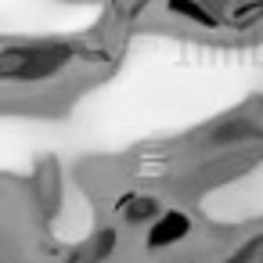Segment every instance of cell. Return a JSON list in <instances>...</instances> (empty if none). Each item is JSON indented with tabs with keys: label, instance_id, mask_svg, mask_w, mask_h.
Masks as SVG:
<instances>
[{
	"label": "cell",
	"instance_id": "obj_1",
	"mask_svg": "<svg viewBox=\"0 0 263 263\" xmlns=\"http://www.w3.org/2000/svg\"><path fill=\"white\" fill-rule=\"evenodd\" d=\"M65 62H69V47H54V44H44V47H11V51H0V80L33 83V80L54 76Z\"/></svg>",
	"mask_w": 263,
	"mask_h": 263
},
{
	"label": "cell",
	"instance_id": "obj_2",
	"mask_svg": "<svg viewBox=\"0 0 263 263\" xmlns=\"http://www.w3.org/2000/svg\"><path fill=\"white\" fill-rule=\"evenodd\" d=\"M187 231H191V220L184 209H159V216L148 220V245L152 249L177 245L180 238H187Z\"/></svg>",
	"mask_w": 263,
	"mask_h": 263
},
{
	"label": "cell",
	"instance_id": "obj_3",
	"mask_svg": "<svg viewBox=\"0 0 263 263\" xmlns=\"http://www.w3.org/2000/svg\"><path fill=\"white\" fill-rule=\"evenodd\" d=\"M166 11L173 18H184V22L198 26V29H220V18L209 8V0H166Z\"/></svg>",
	"mask_w": 263,
	"mask_h": 263
},
{
	"label": "cell",
	"instance_id": "obj_4",
	"mask_svg": "<svg viewBox=\"0 0 263 263\" xmlns=\"http://www.w3.org/2000/svg\"><path fill=\"white\" fill-rule=\"evenodd\" d=\"M119 216L130 220V223H144V220H155L159 216V202L148 198V195H126L119 202Z\"/></svg>",
	"mask_w": 263,
	"mask_h": 263
},
{
	"label": "cell",
	"instance_id": "obj_5",
	"mask_svg": "<svg viewBox=\"0 0 263 263\" xmlns=\"http://www.w3.org/2000/svg\"><path fill=\"white\" fill-rule=\"evenodd\" d=\"M112 238H116L112 231H101L94 241H83V245L69 256V263H101V259L112 252Z\"/></svg>",
	"mask_w": 263,
	"mask_h": 263
},
{
	"label": "cell",
	"instance_id": "obj_6",
	"mask_svg": "<svg viewBox=\"0 0 263 263\" xmlns=\"http://www.w3.org/2000/svg\"><path fill=\"white\" fill-rule=\"evenodd\" d=\"M144 8H152V0H112V11H116V18H123V22L137 18Z\"/></svg>",
	"mask_w": 263,
	"mask_h": 263
}]
</instances>
